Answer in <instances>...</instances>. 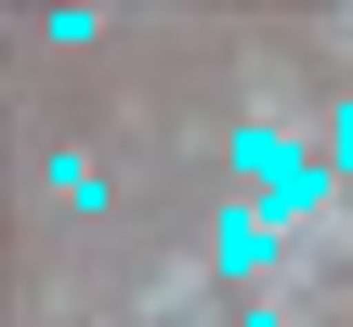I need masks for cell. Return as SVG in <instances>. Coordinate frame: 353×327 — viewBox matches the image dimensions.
Returning <instances> with one entry per match:
<instances>
[{"mask_svg": "<svg viewBox=\"0 0 353 327\" xmlns=\"http://www.w3.org/2000/svg\"><path fill=\"white\" fill-rule=\"evenodd\" d=\"M275 249H288V223H275L262 197H236V210L210 223V262H223V275H275Z\"/></svg>", "mask_w": 353, "mask_h": 327, "instance_id": "2", "label": "cell"}, {"mask_svg": "<svg viewBox=\"0 0 353 327\" xmlns=\"http://www.w3.org/2000/svg\"><path fill=\"white\" fill-rule=\"evenodd\" d=\"M236 184H249V197H262L288 236H314L327 210H353V197H341V170H327V157H301L275 118H249V131H236Z\"/></svg>", "mask_w": 353, "mask_h": 327, "instance_id": "1", "label": "cell"}, {"mask_svg": "<svg viewBox=\"0 0 353 327\" xmlns=\"http://www.w3.org/2000/svg\"><path fill=\"white\" fill-rule=\"evenodd\" d=\"M327 170H341V197H353V92L327 105Z\"/></svg>", "mask_w": 353, "mask_h": 327, "instance_id": "3", "label": "cell"}, {"mask_svg": "<svg viewBox=\"0 0 353 327\" xmlns=\"http://www.w3.org/2000/svg\"><path fill=\"white\" fill-rule=\"evenodd\" d=\"M236 327H288V301H249V315H236Z\"/></svg>", "mask_w": 353, "mask_h": 327, "instance_id": "4", "label": "cell"}]
</instances>
